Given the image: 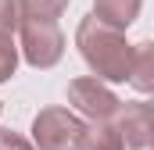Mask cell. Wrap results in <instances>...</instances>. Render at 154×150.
<instances>
[{
	"instance_id": "cell-1",
	"label": "cell",
	"mask_w": 154,
	"mask_h": 150,
	"mask_svg": "<svg viewBox=\"0 0 154 150\" xmlns=\"http://www.w3.org/2000/svg\"><path fill=\"white\" fill-rule=\"evenodd\" d=\"M75 46L82 54V61L93 68V79H100V82H129L133 46L125 43L122 32L100 25L93 14H86L75 29Z\"/></svg>"
},
{
	"instance_id": "cell-2",
	"label": "cell",
	"mask_w": 154,
	"mask_h": 150,
	"mask_svg": "<svg viewBox=\"0 0 154 150\" xmlns=\"http://www.w3.org/2000/svg\"><path fill=\"white\" fill-rule=\"evenodd\" d=\"M86 122L68 107H43L32 118V147L39 150H79Z\"/></svg>"
},
{
	"instance_id": "cell-3",
	"label": "cell",
	"mask_w": 154,
	"mask_h": 150,
	"mask_svg": "<svg viewBox=\"0 0 154 150\" xmlns=\"http://www.w3.org/2000/svg\"><path fill=\"white\" fill-rule=\"evenodd\" d=\"M18 29H22V54L32 68H50L61 61L65 54V36L57 29V22H29V18H18Z\"/></svg>"
},
{
	"instance_id": "cell-4",
	"label": "cell",
	"mask_w": 154,
	"mask_h": 150,
	"mask_svg": "<svg viewBox=\"0 0 154 150\" xmlns=\"http://www.w3.org/2000/svg\"><path fill=\"white\" fill-rule=\"evenodd\" d=\"M68 104L90 122H115L118 107H122V100L100 79H72L68 82Z\"/></svg>"
},
{
	"instance_id": "cell-5",
	"label": "cell",
	"mask_w": 154,
	"mask_h": 150,
	"mask_svg": "<svg viewBox=\"0 0 154 150\" xmlns=\"http://www.w3.org/2000/svg\"><path fill=\"white\" fill-rule=\"evenodd\" d=\"M111 125L122 136V147L147 150V143H151V104H122Z\"/></svg>"
},
{
	"instance_id": "cell-6",
	"label": "cell",
	"mask_w": 154,
	"mask_h": 150,
	"mask_svg": "<svg viewBox=\"0 0 154 150\" xmlns=\"http://www.w3.org/2000/svg\"><path fill=\"white\" fill-rule=\"evenodd\" d=\"M140 7H143V0H93V18L115 32H125L136 22Z\"/></svg>"
},
{
	"instance_id": "cell-7",
	"label": "cell",
	"mask_w": 154,
	"mask_h": 150,
	"mask_svg": "<svg viewBox=\"0 0 154 150\" xmlns=\"http://www.w3.org/2000/svg\"><path fill=\"white\" fill-rule=\"evenodd\" d=\"M129 82H133V89H140V93H151V89H154V46L147 43V39L133 46Z\"/></svg>"
},
{
	"instance_id": "cell-8",
	"label": "cell",
	"mask_w": 154,
	"mask_h": 150,
	"mask_svg": "<svg viewBox=\"0 0 154 150\" xmlns=\"http://www.w3.org/2000/svg\"><path fill=\"white\" fill-rule=\"evenodd\" d=\"M79 150H125V147H122V136L111 122H90L82 129Z\"/></svg>"
},
{
	"instance_id": "cell-9",
	"label": "cell",
	"mask_w": 154,
	"mask_h": 150,
	"mask_svg": "<svg viewBox=\"0 0 154 150\" xmlns=\"http://www.w3.org/2000/svg\"><path fill=\"white\" fill-rule=\"evenodd\" d=\"M68 0H18V18L29 22H57L65 14Z\"/></svg>"
},
{
	"instance_id": "cell-10",
	"label": "cell",
	"mask_w": 154,
	"mask_h": 150,
	"mask_svg": "<svg viewBox=\"0 0 154 150\" xmlns=\"http://www.w3.org/2000/svg\"><path fill=\"white\" fill-rule=\"evenodd\" d=\"M18 68V46L11 36H0V82H7Z\"/></svg>"
},
{
	"instance_id": "cell-11",
	"label": "cell",
	"mask_w": 154,
	"mask_h": 150,
	"mask_svg": "<svg viewBox=\"0 0 154 150\" xmlns=\"http://www.w3.org/2000/svg\"><path fill=\"white\" fill-rule=\"evenodd\" d=\"M18 29V0H0V36H11Z\"/></svg>"
},
{
	"instance_id": "cell-12",
	"label": "cell",
	"mask_w": 154,
	"mask_h": 150,
	"mask_svg": "<svg viewBox=\"0 0 154 150\" xmlns=\"http://www.w3.org/2000/svg\"><path fill=\"white\" fill-rule=\"evenodd\" d=\"M0 150H36L25 136H18L14 129H0Z\"/></svg>"
},
{
	"instance_id": "cell-13",
	"label": "cell",
	"mask_w": 154,
	"mask_h": 150,
	"mask_svg": "<svg viewBox=\"0 0 154 150\" xmlns=\"http://www.w3.org/2000/svg\"><path fill=\"white\" fill-rule=\"evenodd\" d=\"M0 111H4V104H0Z\"/></svg>"
}]
</instances>
